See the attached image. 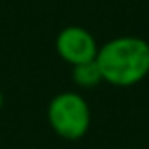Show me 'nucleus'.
I'll return each instance as SVG.
<instances>
[{"label":"nucleus","instance_id":"39448f33","mask_svg":"<svg viewBox=\"0 0 149 149\" xmlns=\"http://www.w3.org/2000/svg\"><path fill=\"white\" fill-rule=\"evenodd\" d=\"M2 107H4V93L0 90V111H2Z\"/></svg>","mask_w":149,"mask_h":149},{"label":"nucleus","instance_id":"7ed1b4c3","mask_svg":"<svg viewBox=\"0 0 149 149\" xmlns=\"http://www.w3.org/2000/svg\"><path fill=\"white\" fill-rule=\"evenodd\" d=\"M58 56L68 65H79L93 61L98 53V42L95 35L79 25H68L61 28L54 39Z\"/></svg>","mask_w":149,"mask_h":149},{"label":"nucleus","instance_id":"f03ea898","mask_svg":"<svg viewBox=\"0 0 149 149\" xmlns=\"http://www.w3.org/2000/svg\"><path fill=\"white\" fill-rule=\"evenodd\" d=\"M47 123L60 139H83L91 126L88 100L76 91H61L54 95L47 105Z\"/></svg>","mask_w":149,"mask_h":149},{"label":"nucleus","instance_id":"20e7f679","mask_svg":"<svg viewBox=\"0 0 149 149\" xmlns=\"http://www.w3.org/2000/svg\"><path fill=\"white\" fill-rule=\"evenodd\" d=\"M72 81L76 86L88 90V88H95L98 86L102 81V74L100 68L97 65V61H86V63H79L72 67Z\"/></svg>","mask_w":149,"mask_h":149},{"label":"nucleus","instance_id":"f257e3e1","mask_svg":"<svg viewBox=\"0 0 149 149\" xmlns=\"http://www.w3.org/2000/svg\"><path fill=\"white\" fill-rule=\"evenodd\" d=\"M102 81L130 88L149 76V42L137 35H119L98 47L95 58Z\"/></svg>","mask_w":149,"mask_h":149}]
</instances>
